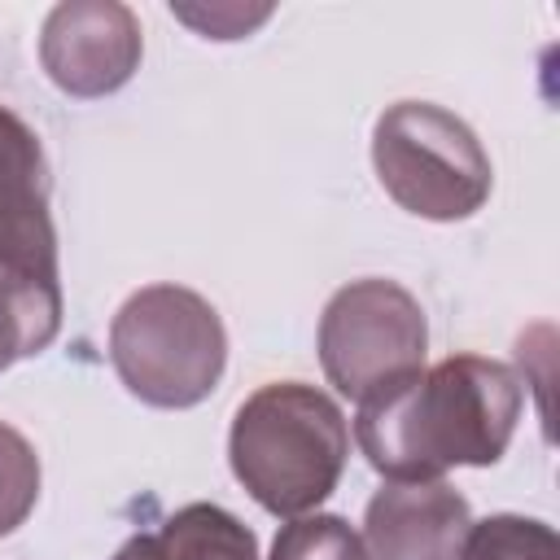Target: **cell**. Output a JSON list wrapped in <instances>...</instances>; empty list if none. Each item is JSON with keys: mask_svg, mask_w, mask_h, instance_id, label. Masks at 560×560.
Returning <instances> with one entry per match:
<instances>
[{"mask_svg": "<svg viewBox=\"0 0 560 560\" xmlns=\"http://www.w3.org/2000/svg\"><path fill=\"white\" fill-rule=\"evenodd\" d=\"M114 560H258V538L219 503H184L158 529L131 534Z\"/></svg>", "mask_w": 560, "mask_h": 560, "instance_id": "obj_8", "label": "cell"}, {"mask_svg": "<svg viewBox=\"0 0 560 560\" xmlns=\"http://www.w3.org/2000/svg\"><path fill=\"white\" fill-rule=\"evenodd\" d=\"M372 166L381 188L429 223L472 219L494 188V166L477 131L433 101H394L376 118Z\"/></svg>", "mask_w": 560, "mask_h": 560, "instance_id": "obj_4", "label": "cell"}, {"mask_svg": "<svg viewBox=\"0 0 560 560\" xmlns=\"http://www.w3.org/2000/svg\"><path fill=\"white\" fill-rule=\"evenodd\" d=\"M267 560H368L359 529L337 512H306L289 516L276 529Z\"/></svg>", "mask_w": 560, "mask_h": 560, "instance_id": "obj_11", "label": "cell"}, {"mask_svg": "<svg viewBox=\"0 0 560 560\" xmlns=\"http://www.w3.org/2000/svg\"><path fill=\"white\" fill-rule=\"evenodd\" d=\"M472 525L468 499L446 481H385L363 512L368 560H459Z\"/></svg>", "mask_w": 560, "mask_h": 560, "instance_id": "obj_7", "label": "cell"}, {"mask_svg": "<svg viewBox=\"0 0 560 560\" xmlns=\"http://www.w3.org/2000/svg\"><path fill=\"white\" fill-rule=\"evenodd\" d=\"M39 455L13 424L0 420V538L26 525V516L39 503Z\"/></svg>", "mask_w": 560, "mask_h": 560, "instance_id": "obj_12", "label": "cell"}, {"mask_svg": "<svg viewBox=\"0 0 560 560\" xmlns=\"http://www.w3.org/2000/svg\"><path fill=\"white\" fill-rule=\"evenodd\" d=\"M144 57L140 18L118 0H66L44 18L39 66L79 101H96L131 83Z\"/></svg>", "mask_w": 560, "mask_h": 560, "instance_id": "obj_6", "label": "cell"}, {"mask_svg": "<svg viewBox=\"0 0 560 560\" xmlns=\"http://www.w3.org/2000/svg\"><path fill=\"white\" fill-rule=\"evenodd\" d=\"M525 407L521 376L486 354H451L359 402L354 442L385 481H438L490 468L512 446Z\"/></svg>", "mask_w": 560, "mask_h": 560, "instance_id": "obj_1", "label": "cell"}, {"mask_svg": "<svg viewBox=\"0 0 560 560\" xmlns=\"http://www.w3.org/2000/svg\"><path fill=\"white\" fill-rule=\"evenodd\" d=\"M315 350L328 385L341 398L368 402L424 368L429 319L398 280H350L328 298Z\"/></svg>", "mask_w": 560, "mask_h": 560, "instance_id": "obj_5", "label": "cell"}, {"mask_svg": "<svg viewBox=\"0 0 560 560\" xmlns=\"http://www.w3.org/2000/svg\"><path fill=\"white\" fill-rule=\"evenodd\" d=\"M350 459V420L332 394L306 381L258 385L232 416L228 464L245 494L271 516L315 512Z\"/></svg>", "mask_w": 560, "mask_h": 560, "instance_id": "obj_2", "label": "cell"}, {"mask_svg": "<svg viewBox=\"0 0 560 560\" xmlns=\"http://www.w3.org/2000/svg\"><path fill=\"white\" fill-rule=\"evenodd\" d=\"M109 363L131 398L188 411L223 381L228 328L197 289L144 284L109 319Z\"/></svg>", "mask_w": 560, "mask_h": 560, "instance_id": "obj_3", "label": "cell"}, {"mask_svg": "<svg viewBox=\"0 0 560 560\" xmlns=\"http://www.w3.org/2000/svg\"><path fill=\"white\" fill-rule=\"evenodd\" d=\"M459 560H560V538L538 516L494 512L468 525Z\"/></svg>", "mask_w": 560, "mask_h": 560, "instance_id": "obj_10", "label": "cell"}, {"mask_svg": "<svg viewBox=\"0 0 560 560\" xmlns=\"http://www.w3.org/2000/svg\"><path fill=\"white\" fill-rule=\"evenodd\" d=\"M48 158L26 118L0 105V236L48 228Z\"/></svg>", "mask_w": 560, "mask_h": 560, "instance_id": "obj_9", "label": "cell"}, {"mask_svg": "<svg viewBox=\"0 0 560 560\" xmlns=\"http://www.w3.org/2000/svg\"><path fill=\"white\" fill-rule=\"evenodd\" d=\"M171 13L184 18L188 26H197L206 39H241V35H249L258 22L271 18V4H258V9H241V4H210V9L171 4Z\"/></svg>", "mask_w": 560, "mask_h": 560, "instance_id": "obj_13", "label": "cell"}]
</instances>
